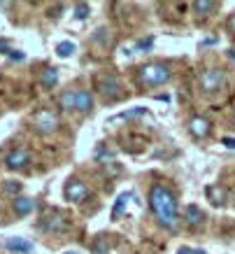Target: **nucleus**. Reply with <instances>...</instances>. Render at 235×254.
<instances>
[{
	"label": "nucleus",
	"instance_id": "obj_27",
	"mask_svg": "<svg viewBox=\"0 0 235 254\" xmlns=\"http://www.w3.org/2000/svg\"><path fill=\"white\" fill-rule=\"evenodd\" d=\"M12 49H7V45H5V40H0V54H9Z\"/></svg>",
	"mask_w": 235,
	"mask_h": 254
},
{
	"label": "nucleus",
	"instance_id": "obj_2",
	"mask_svg": "<svg viewBox=\"0 0 235 254\" xmlns=\"http://www.w3.org/2000/svg\"><path fill=\"white\" fill-rule=\"evenodd\" d=\"M137 79L144 86H159L170 79V70L163 63H144L142 68L137 70Z\"/></svg>",
	"mask_w": 235,
	"mask_h": 254
},
{
	"label": "nucleus",
	"instance_id": "obj_29",
	"mask_svg": "<svg viewBox=\"0 0 235 254\" xmlns=\"http://www.w3.org/2000/svg\"><path fill=\"white\" fill-rule=\"evenodd\" d=\"M156 98H159V100H166V103H168V100H170V96H168V93H159Z\"/></svg>",
	"mask_w": 235,
	"mask_h": 254
},
{
	"label": "nucleus",
	"instance_id": "obj_18",
	"mask_svg": "<svg viewBox=\"0 0 235 254\" xmlns=\"http://www.w3.org/2000/svg\"><path fill=\"white\" fill-rule=\"evenodd\" d=\"M193 9L200 12V14H210V12L217 9V2H210V0H196V2H193Z\"/></svg>",
	"mask_w": 235,
	"mask_h": 254
},
{
	"label": "nucleus",
	"instance_id": "obj_17",
	"mask_svg": "<svg viewBox=\"0 0 235 254\" xmlns=\"http://www.w3.org/2000/svg\"><path fill=\"white\" fill-rule=\"evenodd\" d=\"M72 52H75V42H70V40H63V42L56 45V54L61 56V59H68Z\"/></svg>",
	"mask_w": 235,
	"mask_h": 254
},
{
	"label": "nucleus",
	"instance_id": "obj_11",
	"mask_svg": "<svg viewBox=\"0 0 235 254\" xmlns=\"http://www.w3.org/2000/svg\"><path fill=\"white\" fill-rule=\"evenodd\" d=\"M93 108V96L86 89H77V112H89Z\"/></svg>",
	"mask_w": 235,
	"mask_h": 254
},
{
	"label": "nucleus",
	"instance_id": "obj_26",
	"mask_svg": "<svg viewBox=\"0 0 235 254\" xmlns=\"http://www.w3.org/2000/svg\"><path fill=\"white\" fill-rule=\"evenodd\" d=\"M221 145H226L228 149H235V138H221Z\"/></svg>",
	"mask_w": 235,
	"mask_h": 254
},
{
	"label": "nucleus",
	"instance_id": "obj_8",
	"mask_svg": "<svg viewBox=\"0 0 235 254\" xmlns=\"http://www.w3.org/2000/svg\"><path fill=\"white\" fill-rule=\"evenodd\" d=\"M40 229H45V231H63V229H68V222H65V217L61 212H54V215L45 217L40 222Z\"/></svg>",
	"mask_w": 235,
	"mask_h": 254
},
{
	"label": "nucleus",
	"instance_id": "obj_28",
	"mask_svg": "<svg viewBox=\"0 0 235 254\" xmlns=\"http://www.w3.org/2000/svg\"><path fill=\"white\" fill-rule=\"evenodd\" d=\"M9 56H12L14 61H23V54H21V52H9Z\"/></svg>",
	"mask_w": 235,
	"mask_h": 254
},
{
	"label": "nucleus",
	"instance_id": "obj_6",
	"mask_svg": "<svg viewBox=\"0 0 235 254\" xmlns=\"http://www.w3.org/2000/svg\"><path fill=\"white\" fill-rule=\"evenodd\" d=\"M31 163V152L23 149V147H16V149H9L7 156H5V166L9 170H16V168H26Z\"/></svg>",
	"mask_w": 235,
	"mask_h": 254
},
{
	"label": "nucleus",
	"instance_id": "obj_25",
	"mask_svg": "<svg viewBox=\"0 0 235 254\" xmlns=\"http://www.w3.org/2000/svg\"><path fill=\"white\" fill-rule=\"evenodd\" d=\"M226 28H228V31H231V33H233V35H235V14H231V16H228Z\"/></svg>",
	"mask_w": 235,
	"mask_h": 254
},
{
	"label": "nucleus",
	"instance_id": "obj_31",
	"mask_svg": "<svg viewBox=\"0 0 235 254\" xmlns=\"http://www.w3.org/2000/svg\"><path fill=\"white\" fill-rule=\"evenodd\" d=\"M65 254H77V252H65Z\"/></svg>",
	"mask_w": 235,
	"mask_h": 254
},
{
	"label": "nucleus",
	"instance_id": "obj_15",
	"mask_svg": "<svg viewBox=\"0 0 235 254\" xmlns=\"http://www.w3.org/2000/svg\"><path fill=\"white\" fill-rule=\"evenodd\" d=\"M59 105H61L63 110H75L77 108V91H72V89L63 91L61 98H59Z\"/></svg>",
	"mask_w": 235,
	"mask_h": 254
},
{
	"label": "nucleus",
	"instance_id": "obj_30",
	"mask_svg": "<svg viewBox=\"0 0 235 254\" xmlns=\"http://www.w3.org/2000/svg\"><path fill=\"white\" fill-rule=\"evenodd\" d=\"M228 56H231V59H233V61H235V52H233V49H231V52H228Z\"/></svg>",
	"mask_w": 235,
	"mask_h": 254
},
{
	"label": "nucleus",
	"instance_id": "obj_9",
	"mask_svg": "<svg viewBox=\"0 0 235 254\" xmlns=\"http://www.w3.org/2000/svg\"><path fill=\"white\" fill-rule=\"evenodd\" d=\"M189 131L193 133L196 138H207V135H210V131H212V126H210V122H207L205 117H191Z\"/></svg>",
	"mask_w": 235,
	"mask_h": 254
},
{
	"label": "nucleus",
	"instance_id": "obj_24",
	"mask_svg": "<svg viewBox=\"0 0 235 254\" xmlns=\"http://www.w3.org/2000/svg\"><path fill=\"white\" fill-rule=\"evenodd\" d=\"M152 45H154V38H147V40H140L135 49H149Z\"/></svg>",
	"mask_w": 235,
	"mask_h": 254
},
{
	"label": "nucleus",
	"instance_id": "obj_13",
	"mask_svg": "<svg viewBox=\"0 0 235 254\" xmlns=\"http://www.w3.org/2000/svg\"><path fill=\"white\" fill-rule=\"evenodd\" d=\"M33 208H35V200H33V198H26V196H19V198H14V212L19 217L33 212Z\"/></svg>",
	"mask_w": 235,
	"mask_h": 254
},
{
	"label": "nucleus",
	"instance_id": "obj_21",
	"mask_svg": "<svg viewBox=\"0 0 235 254\" xmlns=\"http://www.w3.org/2000/svg\"><path fill=\"white\" fill-rule=\"evenodd\" d=\"M147 112V108H135V110H126V112H121L119 117H140Z\"/></svg>",
	"mask_w": 235,
	"mask_h": 254
},
{
	"label": "nucleus",
	"instance_id": "obj_1",
	"mask_svg": "<svg viewBox=\"0 0 235 254\" xmlns=\"http://www.w3.org/2000/svg\"><path fill=\"white\" fill-rule=\"evenodd\" d=\"M149 208L166 229H173L177 224V200L163 185H154L149 189Z\"/></svg>",
	"mask_w": 235,
	"mask_h": 254
},
{
	"label": "nucleus",
	"instance_id": "obj_7",
	"mask_svg": "<svg viewBox=\"0 0 235 254\" xmlns=\"http://www.w3.org/2000/svg\"><path fill=\"white\" fill-rule=\"evenodd\" d=\"M86 193H89V189H86V185H84L82 180H68V185L63 189L65 200H82V198H86Z\"/></svg>",
	"mask_w": 235,
	"mask_h": 254
},
{
	"label": "nucleus",
	"instance_id": "obj_4",
	"mask_svg": "<svg viewBox=\"0 0 235 254\" xmlns=\"http://www.w3.org/2000/svg\"><path fill=\"white\" fill-rule=\"evenodd\" d=\"M33 126L38 133H54L59 126V115L49 108H42L33 115Z\"/></svg>",
	"mask_w": 235,
	"mask_h": 254
},
{
	"label": "nucleus",
	"instance_id": "obj_3",
	"mask_svg": "<svg viewBox=\"0 0 235 254\" xmlns=\"http://www.w3.org/2000/svg\"><path fill=\"white\" fill-rule=\"evenodd\" d=\"M198 84H200V89L207 93H214V91H219L221 86L226 84V75L221 72V70L217 68H207L200 72V77H198Z\"/></svg>",
	"mask_w": 235,
	"mask_h": 254
},
{
	"label": "nucleus",
	"instance_id": "obj_14",
	"mask_svg": "<svg viewBox=\"0 0 235 254\" xmlns=\"http://www.w3.org/2000/svg\"><path fill=\"white\" fill-rule=\"evenodd\" d=\"M56 82H59V70L56 68H45L42 70V75H40V84L45 86V89H54Z\"/></svg>",
	"mask_w": 235,
	"mask_h": 254
},
{
	"label": "nucleus",
	"instance_id": "obj_5",
	"mask_svg": "<svg viewBox=\"0 0 235 254\" xmlns=\"http://www.w3.org/2000/svg\"><path fill=\"white\" fill-rule=\"evenodd\" d=\"M96 89H98L105 98L117 100V98H119V93H121V82H119V77H117L114 72H105V75H100V77H98Z\"/></svg>",
	"mask_w": 235,
	"mask_h": 254
},
{
	"label": "nucleus",
	"instance_id": "obj_16",
	"mask_svg": "<svg viewBox=\"0 0 235 254\" xmlns=\"http://www.w3.org/2000/svg\"><path fill=\"white\" fill-rule=\"evenodd\" d=\"M207 196H210L214 205H224L226 203V191L221 187H207Z\"/></svg>",
	"mask_w": 235,
	"mask_h": 254
},
{
	"label": "nucleus",
	"instance_id": "obj_22",
	"mask_svg": "<svg viewBox=\"0 0 235 254\" xmlns=\"http://www.w3.org/2000/svg\"><path fill=\"white\" fill-rule=\"evenodd\" d=\"M177 254H207L205 250H193V247H179Z\"/></svg>",
	"mask_w": 235,
	"mask_h": 254
},
{
	"label": "nucleus",
	"instance_id": "obj_23",
	"mask_svg": "<svg viewBox=\"0 0 235 254\" xmlns=\"http://www.w3.org/2000/svg\"><path fill=\"white\" fill-rule=\"evenodd\" d=\"M19 189H21V185H19V182H7V185H5V191H7V193H16Z\"/></svg>",
	"mask_w": 235,
	"mask_h": 254
},
{
	"label": "nucleus",
	"instance_id": "obj_10",
	"mask_svg": "<svg viewBox=\"0 0 235 254\" xmlns=\"http://www.w3.org/2000/svg\"><path fill=\"white\" fill-rule=\"evenodd\" d=\"M5 247H7L9 252H16V254H31L33 252V243L26 238H7L5 240Z\"/></svg>",
	"mask_w": 235,
	"mask_h": 254
},
{
	"label": "nucleus",
	"instance_id": "obj_19",
	"mask_svg": "<svg viewBox=\"0 0 235 254\" xmlns=\"http://www.w3.org/2000/svg\"><path fill=\"white\" fill-rule=\"evenodd\" d=\"M128 198H130V193H128V191L121 193V196L117 198V203H114V210H112V217H114V219H117V217L121 215V210H123V205L128 203Z\"/></svg>",
	"mask_w": 235,
	"mask_h": 254
},
{
	"label": "nucleus",
	"instance_id": "obj_20",
	"mask_svg": "<svg viewBox=\"0 0 235 254\" xmlns=\"http://www.w3.org/2000/svg\"><path fill=\"white\" fill-rule=\"evenodd\" d=\"M89 12H91V7H89L86 2H77V5H75V19H79V21H82V19H86V16H89Z\"/></svg>",
	"mask_w": 235,
	"mask_h": 254
},
{
	"label": "nucleus",
	"instance_id": "obj_12",
	"mask_svg": "<svg viewBox=\"0 0 235 254\" xmlns=\"http://www.w3.org/2000/svg\"><path fill=\"white\" fill-rule=\"evenodd\" d=\"M184 219H186V224H191V226H198V224H203L205 215L198 205H186V208H184Z\"/></svg>",
	"mask_w": 235,
	"mask_h": 254
}]
</instances>
